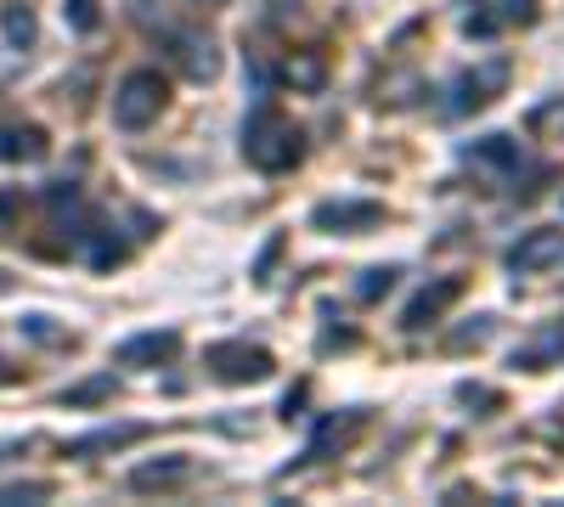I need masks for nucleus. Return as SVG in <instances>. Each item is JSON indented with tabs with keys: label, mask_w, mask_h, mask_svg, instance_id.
Segmentation results:
<instances>
[{
	"label": "nucleus",
	"mask_w": 564,
	"mask_h": 507,
	"mask_svg": "<svg viewBox=\"0 0 564 507\" xmlns=\"http://www.w3.org/2000/svg\"><path fill=\"white\" fill-rule=\"evenodd\" d=\"M468 158L497 164V169H520V142H513V135H486V142L468 147Z\"/></svg>",
	"instance_id": "nucleus-11"
},
{
	"label": "nucleus",
	"mask_w": 564,
	"mask_h": 507,
	"mask_svg": "<svg viewBox=\"0 0 564 507\" xmlns=\"http://www.w3.org/2000/svg\"><path fill=\"white\" fill-rule=\"evenodd\" d=\"M102 395H113V378H90V384H79V389H68L63 400H68V406H79V400H102Z\"/></svg>",
	"instance_id": "nucleus-16"
},
{
	"label": "nucleus",
	"mask_w": 564,
	"mask_h": 507,
	"mask_svg": "<svg viewBox=\"0 0 564 507\" xmlns=\"http://www.w3.org/2000/svg\"><path fill=\"white\" fill-rule=\"evenodd\" d=\"M0 142H7V147H0V158H40V153H45L40 130H7Z\"/></svg>",
	"instance_id": "nucleus-12"
},
{
	"label": "nucleus",
	"mask_w": 564,
	"mask_h": 507,
	"mask_svg": "<svg viewBox=\"0 0 564 507\" xmlns=\"http://www.w3.org/2000/svg\"><path fill=\"white\" fill-rule=\"evenodd\" d=\"M170 102V85L153 74V68H135L124 85H119V97H113V124L119 130H148Z\"/></svg>",
	"instance_id": "nucleus-2"
},
{
	"label": "nucleus",
	"mask_w": 564,
	"mask_h": 507,
	"mask_svg": "<svg viewBox=\"0 0 564 507\" xmlns=\"http://www.w3.org/2000/svg\"><path fill=\"white\" fill-rule=\"evenodd\" d=\"M148 429L141 423H108V429H90V434H79V440H68V456H90V451H113V445H130V440H141Z\"/></svg>",
	"instance_id": "nucleus-8"
},
{
	"label": "nucleus",
	"mask_w": 564,
	"mask_h": 507,
	"mask_svg": "<svg viewBox=\"0 0 564 507\" xmlns=\"http://www.w3.org/2000/svg\"><path fill=\"white\" fill-rule=\"evenodd\" d=\"M63 18L79 29V34H90V29H97L102 23V12H97V0H63Z\"/></svg>",
	"instance_id": "nucleus-13"
},
{
	"label": "nucleus",
	"mask_w": 564,
	"mask_h": 507,
	"mask_svg": "<svg viewBox=\"0 0 564 507\" xmlns=\"http://www.w3.org/2000/svg\"><path fill=\"white\" fill-rule=\"evenodd\" d=\"M243 153H249V164H260V169H289V164H300V130L282 119L276 108H254L249 119H243Z\"/></svg>",
	"instance_id": "nucleus-1"
},
{
	"label": "nucleus",
	"mask_w": 564,
	"mask_h": 507,
	"mask_svg": "<svg viewBox=\"0 0 564 507\" xmlns=\"http://www.w3.org/2000/svg\"><path fill=\"white\" fill-rule=\"evenodd\" d=\"M175 333H135V339H124L119 344V361L124 366H135V361H164V355H175Z\"/></svg>",
	"instance_id": "nucleus-9"
},
{
	"label": "nucleus",
	"mask_w": 564,
	"mask_h": 507,
	"mask_svg": "<svg viewBox=\"0 0 564 507\" xmlns=\"http://www.w3.org/2000/svg\"><path fill=\"white\" fill-rule=\"evenodd\" d=\"M502 18H508V23H531V18H536V0H508Z\"/></svg>",
	"instance_id": "nucleus-18"
},
{
	"label": "nucleus",
	"mask_w": 564,
	"mask_h": 507,
	"mask_svg": "<svg viewBox=\"0 0 564 507\" xmlns=\"http://www.w3.org/2000/svg\"><path fill=\"white\" fill-rule=\"evenodd\" d=\"M395 276H401L395 265H379V271H367V276H361V288H356V294H361V299H379V294L395 288Z\"/></svg>",
	"instance_id": "nucleus-14"
},
{
	"label": "nucleus",
	"mask_w": 564,
	"mask_h": 507,
	"mask_svg": "<svg viewBox=\"0 0 564 507\" xmlns=\"http://www.w3.org/2000/svg\"><path fill=\"white\" fill-rule=\"evenodd\" d=\"M204 361L215 366L226 384H260V378H271V355L260 344H209Z\"/></svg>",
	"instance_id": "nucleus-3"
},
{
	"label": "nucleus",
	"mask_w": 564,
	"mask_h": 507,
	"mask_svg": "<svg viewBox=\"0 0 564 507\" xmlns=\"http://www.w3.org/2000/svg\"><path fill=\"white\" fill-rule=\"evenodd\" d=\"M0 23H7V40H12V45H34V18H29V12L7 7V18H0Z\"/></svg>",
	"instance_id": "nucleus-15"
},
{
	"label": "nucleus",
	"mask_w": 564,
	"mask_h": 507,
	"mask_svg": "<svg viewBox=\"0 0 564 507\" xmlns=\"http://www.w3.org/2000/svg\"><path fill=\"white\" fill-rule=\"evenodd\" d=\"M186 474H193V463H186V456H164V463H141V469L130 474V485H135V491H153V485H181Z\"/></svg>",
	"instance_id": "nucleus-10"
},
{
	"label": "nucleus",
	"mask_w": 564,
	"mask_h": 507,
	"mask_svg": "<svg viewBox=\"0 0 564 507\" xmlns=\"http://www.w3.org/2000/svg\"><path fill=\"white\" fill-rule=\"evenodd\" d=\"M322 232H367V225H379L384 220V209L379 203H367V198H339V203H316V214H311Z\"/></svg>",
	"instance_id": "nucleus-4"
},
{
	"label": "nucleus",
	"mask_w": 564,
	"mask_h": 507,
	"mask_svg": "<svg viewBox=\"0 0 564 507\" xmlns=\"http://www.w3.org/2000/svg\"><path fill=\"white\" fill-rule=\"evenodd\" d=\"M457 294H463V283H457V276H446V283H435V288H423V294L406 305V321H401V328H406V333L430 328V321H435V316H441V310H446Z\"/></svg>",
	"instance_id": "nucleus-6"
},
{
	"label": "nucleus",
	"mask_w": 564,
	"mask_h": 507,
	"mask_svg": "<svg viewBox=\"0 0 564 507\" xmlns=\"http://www.w3.org/2000/svg\"><path fill=\"white\" fill-rule=\"evenodd\" d=\"M23 328H29V339H40V344H57V339H63V333L52 328V316H29Z\"/></svg>",
	"instance_id": "nucleus-17"
},
{
	"label": "nucleus",
	"mask_w": 564,
	"mask_h": 507,
	"mask_svg": "<svg viewBox=\"0 0 564 507\" xmlns=\"http://www.w3.org/2000/svg\"><path fill=\"white\" fill-rule=\"evenodd\" d=\"M508 79V63H491V68H480V74H463L457 79V102H452V113H468V108H486L491 102V90Z\"/></svg>",
	"instance_id": "nucleus-7"
},
{
	"label": "nucleus",
	"mask_w": 564,
	"mask_h": 507,
	"mask_svg": "<svg viewBox=\"0 0 564 507\" xmlns=\"http://www.w3.org/2000/svg\"><path fill=\"white\" fill-rule=\"evenodd\" d=\"M564 254V232H553V225H542V232H531V238H520L508 249V271H542V265H553Z\"/></svg>",
	"instance_id": "nucleus-5"
}]
</instances>
